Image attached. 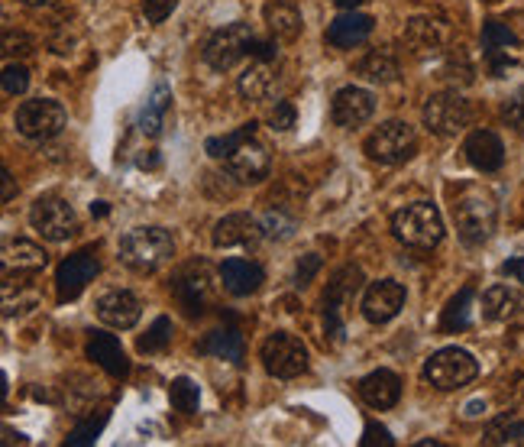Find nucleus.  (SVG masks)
I'll return each instance as SVG.
<instances>
[{
    "instance_id": "obj_1",
    "label": "nucleus",
    "mask_w": 524,
    "mask_h": 447,
    "mask_svg": "<svg viewBox=\"0 0 524 447\" xmlns=\"http://www.w3.org/2000/svg\"><path fill=\"white\" fill-rule=\"evenodd\" d=\"M208 153L224 162V169L237 182H262L272 169V156L266 143L256 140V124H246L240 130L227 133V137L208 140Z\"/></svg>"
},
{
    "instance_id": "obj_2",
    "label": "nucleus",
    "mask_w": 524,
    "mask_h": 447,
    "mask_svg": "<svg viewBox=\"0 0 524 447\" xmlns=\"http://www.w3.org/2000/svg\"><path fill=\"white\" fill-rule=\"evenodd\" d=\"M495 221H499V205L489 188L463 185L453 198V224L466 247H482L495 234Z\"/></svg>"
},
{
    "instance_id": "obj_3",
    "label": "nucleus",
    "mask_w": 524,
    "mask_h": 447,
    "mask_svg": "<svg viewBox=\"0 0 524 447\" xmlns=\"http://www.w3.org/2000/svg\"><path fill=\"white\" fill-rule=\"evenodd\" d=\"M172 253H175L172 234L162 227H136L120 240V260L133 273H156L159 266L172 260Z\"/></svg>"
},
{
    "instance_id": "obj_4",
    "label": "nucleus",
    "mask_w": 524,
    "mask_h": 447,
    "mask_svg": "<svg viewBox=\"0 0 524 447\" xmlns=\"http://www.w3.org/2000/svg\"><path fill=\"white\" fill-rule=\"evenodd\" d=\"M392 234L402 240L405 247L431 250L444 240V218H440V211L431 201H415V205H405L402 211H395Z\"/></svg>"
},
{
    "instance_id": "obj_5",
    "label": "nucleus",
    "mask_w": 524,
    "mask_h": 447,
    "mask_svg": "<svg viewBox=\"0 0 524 447\" xmlns=\"http://www.w3.org/2000/svg\"><path fill=\"white\" fill-rule=\"evenodd\" d=\"M363 286V273L356 266H343L330 276L327 289H324V337L330 347H340L343 344V308L353 302V295L360 292Z\"/></svg>"
},
{
    "instance_id": "obj_6",
    "label": "nucleus",
    "mask_w": 524,
    "mask_h": 447,
    "mask_svg": "<svg viewBox=\"0 0 524 447\" xmlns=\"http://www.w3.org/2000/svg\"><path fill=\"white\" fill-rule=\"evenodd\" d=\"M172 292L188 315H201V311L214 305V298H217V276H214L211 263H204V260L185 263L172 279Z\"/></svg>"
},
{
    "instance_id": "obj_7",
    "label": "nucleus",
    "mask_w": 524,
    "mask_h": 447,
    "mask_svg": "<svg viewBox=\"0 0 524 447\" xmlns=\"http://www.w3.org/2000/svg\"><path fill=\"white\" fill-rule=\"evenodd\" d=\"M415 153H418L415 127L405 124V120H389L379 130H372L366 140V156L372 162H382V166H402Z\"/></svg>"
},
{
    "instance_id": "obj_8",
    "label": "nucleus",
    "mask_w": 524,
    "mask_h": 447,
    "mask_svg": "<svg viewBox=\"0 0 524 447\" xmlns=\"http://www.w3.org/2000/svg\"><path fill=\"white\" fill-rule=\"evenodd\" d=\"M479 373V363L473 360L470 350H460V347H444L427 360L424 367V379L440 392H453V389H463L470 386Z\"/></svg>"
},
{
    "instance_id": "obj_9",
    "label": "nucleus",
    "mask_w": 524,
    "mask_h": 447,
    "mask_svg": "<svg viewBox=\"0 0 524 447\" xmlns=\"http://www.w3.org/2000/svg\"><path fill=\"white\" fill-rule=\"evenodd\" d=\"M13 124H17V133L26 140H52L59 137L68 124V114L59 101H49V98H39V101H23L17 107V117H13Z\"/></svg>"
},
{
    "instance_id": "obj_10",
    "label": "nucleus",
    "mask_w": 524,
    "mask_h": 447,
    "mask_svg": "<svg viewBox=\"0 0 524 447\" xmlns=\"http://www.w3.org/2000/svg\"><path fill=\"white\" fill-rule=\"evenodd\" d=\"M424 127L437 133V137H457L466 127L473 124V107L470 101L463 98L457 91H444V94H434L427 98L424 104Z\"/></svg>"
},
{
    "instance_id": "obj_11",
    "label": "nucleus",
    "mask_w": 524,
    "mask_h": 447,
    "mask_svg": "<svg viewBox=\"0 0 524 447\" xmlns=\"http://www.w3.org/2000/svg\"><path fill=\"white\" fill-rule=\"evenodd\" d=\"M259 357H262V367L275 379H295L308 370V347L301 344L295 334H285V331L269 334Z\"/></svg>"
},
{
    "instance_id": "obj_12",
    "label": "nucleus",
    "mask_w": 524,
    "mask_h": 447,
    "mask_svg": "<svg viewBox=\"0 0 524 447\" xmlns=\"http://www.w3.org/2000/svg\"><path fill=\"white\" fill-rule=\"evenodd\" d=\"M253 30H250V23H227V26H220V30L204 43V62L211 65V69L217 72H227L233 69L246 52L253 49Z\"/></svg>"
},
{
    "instance_id": "obj_13",
    "label": "nucleus",
    "mask_w": 524,
    "mask_h": 447,
    "mask_svg": "<svg viewBox=\"0 0 524 447\" xmlns=\"http://www.w3.org/2000/svg\"><path fill=\"white\" fill-rule=\"evenodd\" d=\"M30 224L52 243H62L78 234V214L59 195H43L30 208Z\"/></svg>"
},
{
    "instance_id": "obj_14",
    "label": "nucleus",
    "mask_w": 524,
    "mask_h": 447,
    "mask_svg": "<svg viewBox=\"0 0 524 447\" xmlns=\"http://www.w3.org/2000/svg\"><path fill=\"white\" fill-rule=\"evenodd\" d=\"M405 305V286L395 279H379L372 282L363 295V318L369 324H385L392 321Z\"/></svg>"
},
{
    "instance_id": "obj_15",
    "label": "nucleus",
    "mask_w": 524,
    "mask_h": 447,
    "mask_svg": "<svg viewBox=\"0 0 524 447\" xmlns=\"http://www.w3.org/2000/svg\"><path fill=\"white\" fill-rule=\"evenodd\" d=\"M98 276V260H94V253L81 250L75 256H68V260L59 266V273H55V295H59V302H72L81 292L88 289V282Z\"/></svg>"
},
{
    "instance_id": "obj_16",
    "label": "nucleus",
    "mask_w": 524,
    "mask_h": 447,
    "mask_svg": "<svg viewBox=\"0 0 524 447\" xmlns=\"http://www.w3.org/2000/svg\"><path fill=\"white\" fill-rule=\"evenodd\" d=\"M372 111H376V98H372L366 88H356V85L340 88L334 94V104H330V117H334V124L343 130L366 124Z\"/></svg>"
},
{
    "instance_id": "obj_17",
    "label": "nucleus",
    "mask_w": 524,
    "mask_h": 447,
    "mask_svg": "<svg viewBox=\"0 0 524 447\" xmlns=\"http://www.w3.org/2000/svg\"><path fill=\"white\" fill-rule=\"evenodd\" d=\"M140 298L127 289H110L98 298V318L107 324V328H117V331H127L140 321Z\"/></svg>"
},
{
    "instance_id": "obj_18",
    "label": "nucleus",
    "mask_w": 524,
    "mask_h": 447,
    "mask_svg": "<svg viewBox=\"0 0 524 447\" xmlns=\"http://www.w3.org/2000/svg\"><path fill=\"white\" fill-rule=\"evenodd\" d=\"M259 237H266L262 234V224L253 218V214H243V211L220 218L214 224V234H211L214 247H220V250L224 247H253Z\"/></svg>"
},
{
    "instance_id": "obj_19",
    "label": "nucleus",
    "mask_w": 524,
    "mask_h": 447,
    "mask_svg": "<svg viewBox=\"0 0 524 447\" xmlns=\"http://www.w3.org/2000/svg\"><path fill=\"white\" fill-rule=\"evenodd\" d=\"M466 162L479 172H499L505 166V146L492 130H473L463 143Z\"/></svg>"
},
{
    "instance_id": "obj_20",
    "label": "nucleus",
    "mask_w": 524,
    "mask_h": 447,
    "mask_svg": "<svg viewBox=\"0 0 524 447\" xmlns=\"http://www.w3.org/2000/svg\"><path fill=\"white\" fill-rule=\"evenodd\" d=\"M372 33V17L369 13H340V17L330 23V30H327V43L334 46V49H356V46H363L366 39Z\"/></svg>"
},
{
    "instance_id": "obj_21",
    "label": "nucleus",
    "mask_w": 524,
    "mask_h": 447,
    "mask_svg": "<svg viewBox=\"0 0 524 447\" xmlns=\"http://www.w3.org/2000/svg\"><path fill=\"white\" fill-rule=\"evenodd\" d=\"M402 396V379H398L392 370H376L360 379V399L369 405V409H392Z\"/></svg>"
},
{
    "instance_id": "obj_22",
    "label": "nucleus",
    "mask_w": 524,
    "mask_h": 447,
    "mask_svg": "<svg viewBox=\"0 0 524 447\" xmlns=\"http://www.w3.org/2000/svg\"><path fill=\"white\" fill-rule=\"evenodd\" d=\"M405 46L415 56H437L447 46V30L431 17H415L405 26Z\"/></svg>"
},
{
    "instance_id": "obj_23",
    "label": "nucleus",
    "mask_w": 524,
    "mask_h": 447,
    "mask_svg": "<svg viewBox=\"0 0 524 447\" xmlns=\"http://www.w3.org/2000/svg\"><path fill=\"white\" fill-rule=\"evenodd\" d=\"M266 282V273H262L259 263L250 260H227L220 266V286H224L230 295H253L259 292V286Z\"/></svg>"
},
{
    "instance_id": "obj_24",
    "label": "nucleus",
    "mask_w": 524,
    "mask_h": 447,
    "mask_svg": "<svg viewBox=\"0 0 524 447\" xmlns=\"http://www.w3.org/2000/svg\"><path fill=\"white\" fill-rule=\"evenodd\" d=\"M4 273H17V276H33L49 263V253L43 247H36L30 240H10L4 243Z\"/></svg>"
},
{
    "instance_id": "obj_25",
    "label": "nucleus",
    "mask_w": 524,
    "mask_h": 447,
    "mask_svg": "<svg viewBox=\"0 0 524 447\" xmlns=\"http://www.w3.org/2000/svg\"><path fill=\"white\" fill-rule=\"evenodd\" d=\"M88 357L104 367L110 376H127L130 373V360H127V350L117 341L114 334H104V331H94L91 341H88Z\"/></svg>"
},
{
    "instance_id": "obj_26",
    "label": "nucleus",
    "mask_w": 524,
    "mask_h": 447,
    "mask_svg": "<svg viewBox=\"0 0 524 447\" xmlns=\"http://www.w3.org/2000/svg\"><path fill=\"white\" fill-rule=\"evenodd\" d=\"M266 26L279 43H295L305 20H301V13L292 0H272V4H266Z\"/></svg>"
},
{
    "instance_id": "obj_27",
    "label": "nucleus",
    "mask_w": 524,
    "mask_h": 447,
    "mask_svg": "<svg viewBox=\"0 0 524 447\" xmlns=\"http://www.w3.org/2000/svg\"><path fill=\"white\" fill-rule=\"evenodd\" d=\"M169 111H172V91H169L165 81H159L156 91L149 94V101L143 104V111H140V130L146 133V137H153V140L162 137Z\"/></svg>"
},
{
    "instance_id": "obj_28",
    "label": "nucleus",
    "mask_w": 524,
    "mask_h": 447,
    "mask_svg": "<svg viewBox=\"0 0 524 447\" xmlns=\"http://www.w3.org/2000/svg\"><path fill=\"white\" fill-rule=\"evenodd\" d=\"M201 354L227 360V363H240L243 360V334L237 328H217L201 341Z\"/></svg>"
},
{
    "instance_id": "obj_29",
    "label": "nucleus",
    "mask_w": 524,
    "mask_h": 447,
    "mask_svg": "<svg viewBox=\"0 0 524 447\" xmlns=\"http://www.w3.org/2000/svg\"><path fill=\"white\" fill-rule=\"evenodd\" d=\"M237 88L243 94V101H262L269 98V91L275 88V69L269 59H259L246 69L237 81Z\"/></svg>"
},
{
    "instance_id": "obj_30",
    "label": "nucleus",
    "mask_w": 524,
    "mask_h": 447,
    "mask_svg": "<svg viewBox=\"0 0 524 447\" xmlns=\"http://www.w3.org/2000/svg\"><path fill=\"white\" fill-rule=\"evenodd\" d=\"M521 311V295L508 286H492L482 292V318L486 321H508Z\"/></svg>"
},
{
    "instance_id": "obj_31",
    "label": "nucleus",
    "mask_w": 524,
    "mask_h": 447,
    "mask_svg": "<svg viewBox=\"0 0 524 447\" xmlns=\"http://www.w3.org/2000/svg\"><path fill=\"white\" fill-rule=\"evenodd\" d=\"M356 75L372 81V85H392L398 78V62L389 49H372L369 56L356 62Z\"/></svg>"
},
{
    "instance_id": "obj_32",
    "label": "nucleus",
    "mask_w": 524,
    "mask_h": 447,
    "mask_svg": "<svg viewBox=\"0 0 524 447\" xmlns=\"http://www.w3.org/2000/svg\"><path fill=\"white\" fill-rule=\"evenodd\" d=\"M521 441H524V418H518L515 412L492 418L486 428V444H521Z\"/></svg>"
},
{
    "instance_id": "obj_33",
    "label": "nucleus",
    "mask_w": 524,
    "mask_h": 447,
    "mask_svg": "<svg viewBox=\"0 0 524 447\" xmlns=\"http://www.w3.org/2000/svg\"><path fill=\"white\" fill-rule=\"evenodd\" d=\"M470 308H473V289H460L450 298V305L444 308V318H440V328L444 331H463L470 328Z\"/></svg>"
},
{
    "instance_id": "obj_34",
    "label": "nucleus",
    "mask_w": 524,
    "mask_h": 447,
    "mask_svg": "<svg viewBox=\"0 0 524 447\" xmlns=\"http://www.w3.org/2000/svg\"><path fill=\"white\" fill-rule=\"evenodd\" d=\"M482 49L486 52H515L518 49V36L508 30L505 23L489 20L482 26Z\"/></svg>"
},
{
    "instance_id": "obj_35",
    "label": "nucleus",
    "mask_w": 524,
    "mask_h": 447,
    "mask_svg": "<svg viewBox=\"0 0 524 447\" xmlns=\"http://www.w3.org/2000/svg\"><path fill=\"white\" fill-rule=\"evenodd\" d=\"M169 396H172V405H175L178 412H185V415L198 412V402H201V389H198V383H195V379H188V376H178L175 383H172V389H169Z\"/></svg>"
},
{
    "instance_id": "obj_36",
    "label": "nucleus",
    "mask_w": 524,
    "mask_h": 447,
    "mask_svg": "<svg viewBox=\"0 0 524 447\" xmlns=\"http://www.w3.org/2000/svg\"><path fill=\"white\" fill-rule=\"evenodd\" d=\"M172 341V321L169 318H156L153 328L146 331V337H140V350L143 354H159Z\"/></svg>"
},
{
    "instance_id": "obj_37",
    "label": "nucleus",
    "mask_w": 524,
    "mask_h": 447,
    "mask_svg": "<svg viewBox=\"0 0 524 447\" xmlns=\"http://www.w3.org/2000/svg\"><path fill=\"white\" fill-rule=\"evenodd\" d=\"M262 234L272 237V240H288L295 234V218H288L285 211L272 208L266 218H262Z\"/></svg>"
},
{
    "instance_id": "obj_38",
    "label": "nucleus",
    "mask_w": 524,
    "mask_h": 447,
    "mask_svg": "<svg viewBox=\"0 0 524 447\" xmlns=\"http://www.w3.org/2000/svg\"><path fill=\"white\" fill-rule=\"evenodd\" d=\"M26 88H30V72H26V65L7 62L4 65V94L17 98V94H23Z\"/></svg>"
},
{
    "instance_id": "obj_39",
    "label": "nucleus",
    "mask_w": 524,
    "mask_h": 447,
    "mask_svg": "<svg viewBox=\"0 0 524 447\" xmlns=\"http://www.w3.org/2000/svg\"><path fill=\"white\" fill-rule=\"evenodd\" d=\"M107 425V412H98V418H88V422H81L72 435H68V444H91L94 438L101 435V428Z\"/></svg>"
},
{
    "instance_id": "obj_40",
    "label": "nucleus",
    "mask_w": 524,
    "mask_h": 447,
    "mask_svg": "<svg viewBox=\"0 0 524 447\" xmlns=\"http://www.w3.org/2000/svg\"><path fill=\"white\" fill-rule=\"evenodd\" d=\"M502 117H505L508 127H515L518 133H524V88H518V91L512 94V98L505 101Z\"/></svg>"
},
{
    "instance_id": "obj_41",
    "label": "nucleus",
    "mask_w": 524,
    "mask_h": 447,
    "mask_svg": "<svg viewBox=\"0 0 524 447\" xmlns=\"http://www.w3.org/2000/svg\"><path fill=\"white\" fill-rule=\"evenodd\" d=\"M269 127L272 130H279V133H285V130H292L295 127V107L288 104V101H275V107L269 111Z\"/></svg>"
},
{
    "instance_id": "obj_42",
    "label": "nucleus",
    "mask_w": 524,
    "mask_h": 447,
    "mask_svg": "<svg viewBox=\"0 0 524 447\" xmlns=\"http://www.w3.org/2000/svg\"><path fill=\"white\" fill-rule=\"evenodd\" d=\"M175 7H178V0H143V13L149 23H165L172 17Z\"/></svg>"
},
{
    "instance_id": "obj_43",
    "label": "nucleus",
    "mask_w": 524,
    "mask_h": 447,
    "mask_svg": "<svg viewBox=\"0 0 524 447\" xmlns=\"http://www.w3.org/2000/svg\"><path fill=\"white\" fill-rule=\"evenodd\" d=\"M317 269H321V256H317V253L301 256V263L295 266V286H298V289H305L308 282L317 276Z\"/></svg>"
},
{
    "instance_id": "obj_44",
    "label": "nucleus",
    "mask_w": 524,
    "mask_h": 447,
    "mask_svg": "<svg viewBox=\"0 0 524 447\" xmlns=\"http://www.w3.org/2000/svg\"><path fill=\"white\" fill-rule=\"evenodd\" d=\"M376 444H382V447H392L395 441H392V435H389V431H385L382 425L369 422V425H366V435H363V447H376Z\"/></svg>"
},
{
    "instance_id": "obj_45",
    "label": "nucleus",
    "mask_w": 524,
    "mask_h": 447,
    "mask_svg": "<svg viewBox=\"0 0 524 447\" xmlns=\"http://www.w3.org/2000/svg\"><path fill=\"white\" fill-rule=\"evenodd\" d=\"M502 276L524 279V256H518V260H508V263H502Z\"/></svg>"
},
{
    "instance_id": "obj_46",
    "label": "nucleus",
    "mask_w": 524,
    "mask_h": 447,
    "mask_svg": "<svg viewBox=\"0 0 524 447\" xmlns=\"http://www.w3.org/2000/svg\"><path fill=\"white\" fill-rule=\"evenodd\" d=\"M140 169H159V156L156 153H143L140 156Z\"/></svg>"
},
{
    "instance_id": "obj_47",
    "label": "nucleus",
    "mask_w": 524,
    "mask_h": 447,
    "mask_svg": "<svg viewBox=\"0 0 524 447\" xmlns=\"http://www.w3.org/2000/svg\"><path fill=\"white\" fill-rule=\"evenodd\" d=\"M13 198V179H10V172H4V201Z\"/></svg>"
},
{
    "instance_id": "obj_48",
    "label": "nucleus",
    "mask_w": 524,
    "mask_h": 447,
    "mask_svg": "<svg viewBox=\"0 0 524 447\" xmlns=\"http://www.w3.org/2000/svg\"><path fill=\"white\" fill-rule=\"evenodd\" d=\"M20 4H26V7H52L55 0H20Z\"/></svg>"
},
{
    "instance_id": "obj_49",
    "label": "nucleus",
    "mask_w": 524,
    "mask_h": 447,
    "mask_svg": "<svg viewBox=\"0 0 524 447\" xmlns=\"http://www.w3.org/2000/svg\"><path fill=\"white\" fill-rule=\"evenodd\" d=\"M337 4H340V7H350V10H353V7H360L363 0H337Z\"/></svg>"
},
{
    "instance_id": "obj_50",
    "label": "nucleus",
    "mask_w": 524,
    "mask_h": 447,
    "mask_svg": "<svg viewBox=\"0 0 524 447\" xmlns=\"http://www.w3.org/2000/svg\"><path fill=\"white\" fill-rule=\"evenodd\" d=\"M91 214H107V205H104V201H98V205H91Z\"/></svg>"
}]
</instances>
